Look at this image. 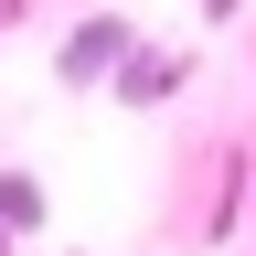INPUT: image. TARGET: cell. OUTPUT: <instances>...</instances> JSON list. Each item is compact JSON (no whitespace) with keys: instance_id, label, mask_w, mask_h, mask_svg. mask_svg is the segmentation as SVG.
Returning a JSON list of instances; mask_svg holds the SVG:
<instances>
[{"instance_id":"cell-1","label":"cell","mask_w":256,"mask_h":256,"mask_svg":"<svg viewBox=\"0 0 256 256\" xmlns=\"http://www.w3.org/2000/svg\"><path fill=\"white\" fill-rule=\"evenodd\" d=\"M128 54H139L128 11H86V22L64 32V43H54V75H64V86L86 96V86H118V64H128Z\"/></svg>"},{"instance_id":"cell-2","label":"cell","mask_w":256,"mask_h":256,"mask_svg":"<svg viewBox=\"0 0 256 256\" xmlns=\"http://www.w3.org/2000/svg\"><path fill=\"white\" fill-rule=\"evenodd\" d=\"M182 86H192V54H150V43H139V54L118 64V86H107V96H118V107H171Z\"/></svg>"},{"instance_id":"cell-3","label":"cell","mask_w":256,"mask_h":256,"mask_svg":"<svg viewBox=\"0 0 256 256\" xmlns=\"http://www.w3.org/2000/svg\"><path fill=\"white\" fill-rule=\"evenodd\" d=\"M43 224V182L32 171H0V235H32Z\"/></svg>"},{"instance_id":"cell-4","label":"cell","mask_w":256,"mask_h":256,"mask_svg":"<svg viewBox=\"0 0 256 256\" xmlns=\"http://www.w3.org/2000/svg\"><path fill=\"white\" fill-rule=\"evenodd\" d=\"M203 22H235V0H203Z\"/></svg>"},{"instance_id":"cell-5","label":"cell","mask_w":256,"mask_h":256,"mask_svg":"<svg viewBox=\"0 0 256 256\" xmlns=\"http://www.w3.org/2000/svg\"><path fill=\"white\" fill-rule=\"evenodd\" d=\"M0 256H11V235H0Z\"/></svg>"}]
</instances>
